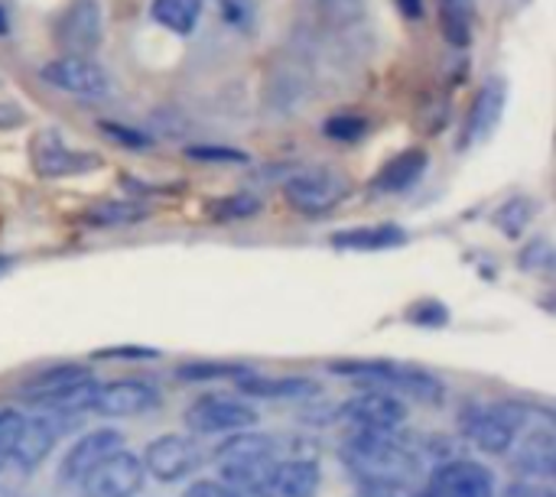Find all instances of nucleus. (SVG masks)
Returning <instances> with one entry per match:
<instances>
[{
  "label": "nucleus",
  "mask_w": 556,
  "mask_h": 497,
  "mask_svg": "<svg viewBox=\"0 0 556 497\" xmlns=\"http://www.w3.org/2000/svg\"><path fill=\"white\" fill-rule=\"evenodd\" d=\"M352 497H410L407 488H391V485H358Z\"/></svg>",
  "instance_id": "41"
},
{
  "label": "nucleus",
  "mask_w": 556,
  "mask_h": 497,
  "mask_svg": "<svg viewBox=\"0 0 556 497\" xmlns=\"http://www.w3.org/2000/svg\"><path fill=\"white\" fill-rule=\"evenodd\" d=\"M332 417L342 420L349 430H358V433H388V430L404 426L407 410H404V400H397L394 394L362 391V394L349 397Z\"/></svg>",
  "instance_id": "11"
},
{
  "label": "nucleus",
  "mask_w": 556,
  "mask_h": 497,
  "mask_svg": "<svg viewBox=\"0 0 556 497\" xmlns=\"http://www.w3.org/2000/svg\"><path fill=\"white\" fill-rule=\"evenodd\" d=\"M55 42L65 55H91L104 39V16L98 0H72L55 20Z\"/></svg>",
  "instance_id": "14"
},
{
  "label": "nucleus",
  "mask_w": 556,
  "mask_h": 497,
  "mask_svg": "<svg viewBox=\"0 0 556 497\" xmlns=\"http://www.w3.org/2000/svg\"><path fill=\"white\" fill-rule=\"evenodd\" d=\"M410 497H443V495H440V492H437V488H433V485L427 482V485H424V488H420L417 495H410Z\"/></svg>",
  "instance_id": "44"
},
{
  "label": "nucleus",
  "mask_w": 556,
  "mask_h": 497,
  "mask_svg": "<svg viewBox=\"0 0 556 497\" xmlns=\"http://www.w3.org/2000/svg\"><path fill=\"white\" fill-rule=\"evenodd\" d=\"M427 166H430L427 150H407V153L394 156L391 163H384L371 186L378 192H407L410 186L420 182V176L427 173Z\"/></svg>",
  "instance_id": "22"
},
{
  "label": "nucleus",
  "mask_w": 556,
  "mask_h": 497,
  "mask_svg": "<svg viewBox=\"0 0 556 497\" xmlns=\"http://www.w3.org/2000/svg\"><path fill=\"white\" fill-rule=\"evenodd\" d=\"M551 267H554V247H551V241L547 238L531 241L525 247V254H521V270H528V273H551Z\"/></svg>",
  "instance_id": "31"
},
{
  "label": "nucleus",
  "mask_w": 556,
  "mask_h": 497,
  "mask_svg": "<svg viewBox=\"0 0 556 497\" xmlns=\"http://www.w3.org/2000/svg\"><path fill=\"white\" fill-rule=\"evenodd\" d=\"M59 436H62V420L55 413H36V417H23V426H20V436L13 443V453H10V466L29 479L33 472H39V466L52 456V449L59 446Z\"/></svg>",
  "instance_id": "15"
},
{
  "label": "nucleus",
  "mask_w": 556,
  "mask_h": 497,
  "mask_svg": "<svg viewBox=\"0 0 556 497\" xmlns=\"http://www.w3.org/2000/svg\"><path fill=\"white\" fill-rule=\"evenodd\" d=\"M244 374H251L244 365H231V361H189L176 368V381L182 384H208V381H241Z\"/></svg>",
  "instance_id": "27"
},
{
  "label": "nucleus",
  "mask_w": 556,
  "mask_h": 497,
  "mask_svg": "<svg viewBox=\"0 0 556 497\" xmlns=\"http://www.w3.org/2000/svg\"><path fill=\"white\" fill-rule=\"evenodd\" d=\"M42 81L59 88V91H68L81 101H104L111 81L104 75V68L85 55H59L52 62L42 65Z\"/></svg>",
  "instance_id": "13"
},
{
  "label": "nucleus",
  "mask_w": 556,
  "mask_h": 497,
  "mask_svg": "<svg viewBox=\"0 0 556 497\" xmlns=\"http://www.w3.org/2000/svg\"><path fill=\"white\" fill-rule=\"evenodd\" d=\"M407 241L404 228L397 225H362V228H352V231H339L332 238V244L339 251H391V247H401Z\"/></svg>",
  "instance_id": "23"
},
{
  "label": "nucleus",
  "mask_w": 556,
  "mask_h": 497,
  "mask_svg": "<svg viewBox=\"0 0 556 497\" xmlns=\"http://www.w3.org/2000/svg\"><path fill=\"white\" fill-rule=\"evenodd\" d=\"M199 13H202V0H153L150 3V16L179 36H189L199 26Z\"/></svg>",
  "instance_id": "26"
},
{
  "label": "nucleus",
  "mask_w": 556,
  "mask_h": 497,
  "mask_svg": "<svg viewBox=\"0 0 556 497\" xmlns=\"http://www.w3.org/2000/svg\"><path fill=\"white\" fill-rule=\"evenodd\" d=\"M238 384L241 397H257V400H300V397H316L319 384L306 381V378H254L244 374Z\"/></svg>",
  "instance_id": "21"
},
{
  "label": "nucleus",
  "mask_w": 556,
  "mask_h": 497,
  "mask_svg": "<svg viewBox=\"0 0 556 497\" xmlns=\"http://www.w3.org/2000/svg\"><path fill=\"white\" fill-rule=\"evenodd\" d=\"M534 407L521 400H489V404H469L459 413L463 436L485 456H508L521 430L531 423Z\"/></svg>",
  "instance_id": "5"
},
{
  "label": "nucleus",
  "mask_w": 556,
  "mask_h": 497,
  "mask_svg": "<svg viewBox=\"0 0 556 497\" xmlns=\"http://www.w3.org/2000/svg\"><path fill=\"white\" fill-rule=\"evenodd\" d=\"M7 267H10V260H7V257H0V273H3Z\"/></svg>",
  "instance_id": "46"
},
{
  "label": "nucleus",
  "mask_w": 556,
  "mask_h": 497,
  "mask_svg": "<svg viewBox=\"0 0 556 497\" xmlns=\"http://www.w3.org/2000/svg\"><path fill=\"white\" fill-rule=\"evenodd\" d=\"M7 29H10V23H7V13H3V7H0V36H3Z\"/></svg>",
  "instance_id": "45"
},
{
  "label": "nucleus",
  "mask_w": 556,
  "mask_h": 497,
  "mask_svg": "<svg viewBox=\"0 0 556 497\" xmlns=\"http://www.w3.org/2000/svg\"><path fill=\"white\" fill-rule=\"evenodd\" d=\"M329 371L352 378L358 384H368L371 391L404 394V397H414L430 407L443 404V397H446L443 381L414 365H397V361H384V358H358V361H332Z\"/></svg>",
  "instance_id": "3"
},
{
  "label": "nucleus",
  "mask_w": 556,
  "mask_h": 497,
  "mask_svg": "<svg viewBox=\"0 0 556 497\" xmlns=\"http://www.w3.org/2000/svg\"><path fill=\"white\" fill-rule=\"evenodd\" d=\"M20 426H23V413L13 410V407H0V462L10 459L13 443L20 436Z\"/></svg>",
  "instance_id": "34"
},
{
  "label": "nucleus",
  "mask_w": 556,
  "mask_h": 497,
  "mask_svg": "<svg viewBox=\"0 0 556 497\" xmlns=\"http://www.w3.org/2000/svg\"><path fill=\"white\" fill-rule=\"evenodd\" d=\"M511 456V469L525 479V482H538L547 485L554 479V420L551 413H538L531 417V423L521 430V436L515 439V446L508 449Z\"/></svg>",
  "instance_id": "7"
},
{
  "label": "nucleus",
  "mask_w": 556,
  "mask_h": 497,
  "mask_svg": "<svg viewBox=\"0 0 556 497\" xmlns=\"http://www.w3.org/2000/svg\"><path fill=\"white\" fill-rule=\"evenodd\" d=\"M117 449H124V436L114 426H98L81 433L68 453L59 462V482L62 485H78L98 462H104L108 456H114Z\"/></svg>",
  "instance_id": "17"
},
{
  "label": "nucleus",
  "mask_w": 556,
  "mask_h": 497,
  "mask_svg": "<svg viewBox=\"0 0 556 497\" xmlns=\"http://www.w3.org/2000/svg\"><path fill=\"white\" fill-rule=\"evenodd\" d=\"M257 208H261L257 199H251V195H235V199L218 202V205H215V215H218V218H248V215H254Z\"/></svg>",
  "instance_id": "37"
},
{
  "label": "nucleus",
  "mask_w": 556,
  "mask_h": 497,
  "mask_svg": "<svg viewBox=\"0 0 556 497\" xmlns=\"http://www.w3.org/2000/svg\"><path fill=\"white\" fill-rule=\"evenodd\" d=\"M98 381L91 378L88 365H52V368H42L36 378H29L23 387H20V400L36 407V410H46V413H55V417H65V413H88V404H91V394H94Z\"/></svg>",
  "instance_id": "4"
},
{
  "label": "nucleus",
  "mask_w": 556,
  "mask_h": 497,
  "mask_svg": "<svg viewBox=\"0 0 556 497\" xmlns=\"http://www.w3.org/2000/svg\"><path fill=\"white\" fill-rule=\"evenodd\" d=\"M202 446L192 436H179V433H166L147 443L140 466L147 475H153L156 482H186L189 475H195L202 469Z\"/></svg>",
  "instance_id": "8"
},
{
  "label": "nucleus",
  "mask_w": 556,
  "mask_h": 497,
  "mask_svg": "<svg viewBox=\"0 0 556 497\" xmlns=\"http://www.w3.org/2000/svg\"><path fill=\"white\" fill-rule=\"evenodd\" d=\"M33 166L42 179H68L98 166V156L72 146L59 130L46 127L33 137Z\"/></svg>",
  "instance_id": "16"
},
{
  "label": "nucleus",
  "mask_w": 556,
  "mask_h": 497,
  "mask_svg": "<svg viewBox=\"0 0 556 497\" xmlns=\"http://www.w3.org/2000/svg\"><path fill=\"white\" fill-rule=\"evenodd\" d=\"M192 436H225V433H244L254 430L257 410L244 397L231 394H202L192 400L182 413Z\"/></svg>",
  "instance_id": "6"
},
{
  "label": "nucleus",
  "mask_w": 556,
  "mask_h": 497,
  "mask_svg": "<svg viewBox=\"0 0 556 497\" xmlns=\"http://www.w3.org/2000/svg\"><path fill=\"white\" fill-rule=\"evenodd\" d=\"M98 361H153L160 358L156 348H137V345H117V348H101L94 352Z\"/></svg>",
  "instance_id": "36"
},
{
  "label": "nucleus",
  "mask_w": 556,
  "mask_h": 497,
  "mask_svg": "<svg viewBox=\"0 0 556 497\" xmlns=\"http://www.w3.org/2000/svg\"><path fill=\"white\" fill-rule=\"evenodd\" d=\"M20 482H23V475L10 462H0V497H23Z\"/></svg>",
  "instance_id": "40"
},
{
  "label": "nucleus",
  "mask_w": 556,
  "mask_h": 497,
  "mask_svg": "<svg viewBox=\"0 0 556 497\" xmlns=\"http://www.w3.org/2000/svg\"><path fill=\"white\" fill-rule=\"evenodd\" d=\"M160 407V391L150 381L140 378H121V381H104L94 387L88 413L108 417V420H127L140 417Z\"/></svg>",
  "instance_id": "10"
},
{
  "label": "nucleus",
  "mask_w": 556,
  "mask_h": 497,
  "mask_svg": "<svg viewBox=\"0 0 556 497\" xmlns=\"http://www.w3.org/2000/svg\"><path fill=\"white\" fill-rule=\"evenodd\" d=\"M407 319H410V322H417V326L437 329V326H443V322H446V309H443V303L430 300V303H417V306L410 309V316H407Z\"/></svg>",
  "instance_id": "38"
},
{
  "label": "nucleus",
  "mask_w": 556,
  "mask_h": 497,
  "mask_svg": "<svg viewBox=\"0 0 556 497\" xmlns=\"http://www.w3.org/2000/svg\"><path fill=\"white\" fill-rule=\"evenodd\" d=\"M23 497H26V495H23Z\"/></svg>",
  "instance_id": "47"
},
{
  "label": "nucleus",
  "mask_w": 556,
  "mask_h": 497,
  "mask_svg": "<svg viewBox=\"0 0 556 497\" xmlns=\"http://www.w3.org/2000/svg\"><path fill=\"white\" fill-rule=\"evenodd\" d=\"M534 212H538L534 199H511V202H505V205L495 212V225H498L508 238H518V234L534 221Z\"/></svg>",
  "instance_id": "29"
},
{
  "label": "nucleus",
  "mask_w": 556,
  "mask_h": 497,
  "mask_svg": "<svg viewBox=\"0 0 556 497\" xmlns=\"http://www.w3.org/2000/svg\"><path fill=\"white\" fill-rule=\"evenodd\" d=\"M283 453L287 449L270 433H235L215 449L218 482L238 497H274V482Z\"/></svg>",
  "instance_id": "2"
},
{
  "label": "nucleus",
  "mask_w": 556,
  "mask_h": 497,
  "mask_svg": "<svg viewBox=\"0 0 556 497\" xmlns=\"http://www.w3.org/2000/svg\"><path fill=\"white\" fill-rule=\"evenodd\" d=\"M349 189H352V182L336 169H303L287 179L283 195L296 212L323 215V212H332L349 195Z\"/></svg>",
  "instance_id": "9"
},
{
  "label": "nucleus",
  "mask_w": 556,
  "mask_h": 497,
  "mask_svg": "<svg viewBox=\"0 0 556 497\" xmlns=\"http://www.w3.org/2000/svg\"><path fill=\"white\" fill-rule=\"evenodd\" d=\"M397 7H401L410 20H420V0H397Z\"/></svg>",
  "instance_id": "43"
},
{
  "label": "nucleus",
  "mask_w": 556,
  "mask_h": 497,
  "mask_svg": "<svg viewBox=\"0 0 556 497\" xmlns=\"http://www.w3.org/2000/svg\"><path fill=\"white\" fill-rule=\"evenodd\" d=\"M505 98H508V88H505L502 78H489L479 88V94H476V101L469 107V117H466V137H463L466 146L482 143L485 137H492V130L498 127V120L505 114Z\"/></svg>",
  "instance_id": "19"
},
{
  "label": "nucleus",
  "mask_w": 556,
  "mask_h": 497,
  "mask_svg": "<svg viewBox=\"0 0 556 497\" xmlns=\"http://www.w3.org/2000/svg\"><path fill=\"white\" fill-rule=\"evenodd\" d=\"M326 137L332 140H342V143H355L368 133V120L365 117H355V114H336L326 120Z\"/></svg>",
  "instance_id": "30"
},
{
  "label": "nucleus",
  "mask_w": 556,
  "mask_h": 497,
  "mask_svg": "<svg viewBox=\"0 0 556 497\" xmlns=\"http://www.w3.org/2000/svg\"><path fill=\"white\" fill-rule=\"evenodd\" d=\"M186 156L202 160V163H248V153L231 150V146H189Z\"/></svg>",
  "instance_id": "35"
},
{
  "label": "nucleus",
  "mask_w": 556,
  "mask_h": 497,
  "mask_svg": "<svg viewBox=\"0 0 556 497\" xmlns=\"http://www.w3.org/2000/svg\"><path fill=\"white\" fill-rule=\"evenodd\" d=\"M365 0H316V13L323 23L329 26H339V29H349L355 23L365 20Z\"/></svg>",
  "instance_id": "28"
},
{
  "label": "nucleus",
  "mask_w": 556,
  "mask_h": 497,
  "mask_svg": "<svg viewBox=\"0 0 556 497\" xmlns=\"http://www.w3.org/2000/svg\"><path fill=\"white\" fill-rule=\"evenodd\" d=\"M143 466L140 456L117 449L114 456H108L104 462H98L75 488L81 497H134L143 488Z\"/></svg>",
  "instance_id": "12"
},
{
  "label": "nucleus",
  "mask_w": 556,
  "mask_h": 497,
  "mask_svg": "<svg viewBox=\"0 0 556 497\" xmlns=\"http://www.w3.org/2000/svg\"><path fill=\"white\" fill-rule=\"evenodd\" d=\"M437 10L446 42L466 49L476 33V0H437Z\"/></svg>",
  "instance_id": "24"
},
{
  "label": "nucleus",
  "mask_w": 556,
  "mask_h": 497,
  "mask_svg": "<svg viewBox=\"0 0 556 497\" xmlns=\"http://www.w3.org/2000/svg\"><path fill=\"white\" fill-rule=\"evenodd\" d=\"M222 13V20L235 29L254 26V0H212Z\"/></svg>",
  "instance_id": "32"
},
{
  "label": "nucleus",
  "mask_w": 556,
  "mask_h": 497,
  "mask_svg": "<svg viewBox=\"0 0 556 497\" xmlns=\"http://www.w3.org/2000/svg\"><path fill=\"white\" fill-rule=\"evenodd\" d=\"M179 497H238L231 488H225L218 479H199V482H192L186 492Z\"/></svg>",
  "instance_id": "39"
},
{
  "label": "nucleus",
  "mask_w": 556,
  "mask_h": 497,
  "mask_svg": "<svg viewBox=\"0 0 556 497\" xmlns=\"http://www.w3.org/2000/svg\"><path fill=\"white\" fill-rule=\"evenodd\" d=\"M323 488V469L313 453H293L280 459L274 497H316Z\"/></svg>",
  "instance_id": "20"
},
{
  "label": "nucleus",
  "mask_w": 556,
  "mask_h": 497,
  "mask_svg": "<svg viewBox=\"0 0 556 497\" xmlns=\"http://www.w3.org/2000/svg\"><path fill=\"white\" fill-rule=\"evenodd\" d=\"M23 124V111L13 107V104H0V127L10 130V127H20Z\"/></svg>",
  "instance_id": "42"
},
{
  "label": "nucleus",
  "mask_w": 556,
  "mask_h": 497,
  "mask_svg": "<svg viewBox=\"0 0 556 497\" xmlns=\"http://www.w3.org/2000/svg\"><path fill=\"white\" fill-rule=\"evenodd\" d=\"M427 482L443 497H498L492 469L476 459H443Z\"/></svg>",
  "instance_id": "18"
},
{
  "label": "nucleus",
  "mask_w": 556,
  "mask_h": 497,
  "mask_svg": "<svg viewBox=\"0 0 556 497\" xmlns=\"http://www.w3.org/2000/svg\"><path fill=\"white\" fill-rule=\"evenodd\" d=\"M339 459H342V469L358 485L410 488L417 482V475L424 472L430 449L401 430H388V433L349 430V436L339 446Z\"/></svg>",
  "instance_id": "1"
},
{
  "label": "nucleus",
  "mask_w": 556,
  "mask_h": 497,
  "mask_svg": "<svg viewBox=\"0 0 556 497\" xmlns=\"http://www.w3.org/2000/svg\"><path fill=\"white\" fill-rule=\"evenodd\" d=\"M101 130H104L111 140L124 143L127 150H134V153H143V150H150V137H147L143 130H134V127H127V124H117V120H101Z\"/></svg>",
  "instance_id": "33"
},
{
  "label": "nucleus",
  "mask_w": 556,
  "mask_h": 497,
  "mask_svg": "<svg viewBox=\"0 0 556 497\" xmlns=\"http://www.w3.org/2000/svg\"><path fill=\"white\" fill-rule=\"evenodd\" d=\"M150 212H147V205H140V202H127V199H111V202H98L94 208H88L85 215H81V221L85 225H91V228H127V225H137V221H143Z\"/></svg>",
  "instance_id": "25"
}]
</instances>
